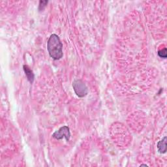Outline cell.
Instances as JSON below:
<instances>
[{
	"label": "cell",
	"mask_w": 167,
	"mask_h": 167,
	"mask_svg": "<svg viewBox=\"0 0 167 167\" xmlns=\"http://www.w3.org/2000/svg\"><path fill=\"white\" fill-rule=\"evenodd\" d=\"M23 67H24V71L25 72V74L26 75V77L28 81L31 84H32L34 80V77H35V75H34L33 71L26 65H24Z\"/></svg>",
	"instance_id": "obj_5"
},
{
	"label": "cell",
	"mask_w": 167,
	"mask_h": 167,
	"mask_svg": "<svg viewBox=\"0 0 167 167\" xmlns=\"http://www.w3.org/2000/svg\"><path fill=\"white\" fill-rule=\"evenodd\" d=\"M48 3V2L47 1H41L40 3H39V10L40 11H43L44 9V7H46L47 4Z\"/></svg>",
	"instance_id": "obj_7"
},
{
	"label": "cell",
	"mask_w": 167,
	"mask_h": 167,
	"mask_svg": "<svg viewBox=\"0 0 167 167\" xmlns=\"http://www.w3.org/2000/svg\"><path fill=\"white\" fill-rule=\"evenodd\" d=\"M73 87L75 94L79 97H84L87 95L88 89L82 80L76 79L73 82Z\"/></svg>",
	"instance_id": "obj_2"
},
{
	"label": "cell",
	"mask_w": 167,
	"mask_h": 167,
	"mask_svg": "<svg viewBox=\"0 0 167 167\" xmlns=\"http://www.w3.org/2000/svg\"><path fill=\"white\" fill-rule=\"evenodd\" d=\"M148 166V165H146V164H141L140 165V166Z\"/></svg>",
	"instance_id": "obj_8"
},
{
	"label": "cell",
	"mask_w": 167,
	"mask_h": 167,
	"mask_svg": "<svg viewBox=\"0 0 167 167\" xmlns=\"http://www.w3.org/2000/svg\"><path fill=\"white\" fill-rule=\"evenodd\" d=\"M52 137L56 140H61L63 137L65 138L67 141H69L71 138V133L69 127L67 126H63L59 128V129L53 133Z\"/></svg>",
	"instance_id": "obj_3"
},
{
	"label": "cell",
	"mask_w": 167,
	"mask_h": 167,
	"mask_svg": "<svg viewBox=\"0 0 167 167\" xmlns=\"http://www.w3.org/2000/svg\"><path fill=\"white\" fill-rule=\"evenodd\" d=\"M157 148L159 154H165L166 152V136L157 143Z\"/></svg>",
	"instance_id": "obj_4"
},
{
	"label": "cell",
	"mask_w": 167,
	"mask_h": 167,
	"mask_svg": "<svg viewBox=\"0 0 167 167\" xmlns=\"http://www.w3.org/2000/svg\"><path fill=\"white\" fill-rule=\"evenodd\" d=\"M62 48L63 44L58 35H51L47 43V49L50 56L55 60L60 59L63 57Z\"/></svg>",
	"instance_id": "obj_1"
},
{
	"label": "cell",
	"mask_w": 167,
	"mask_h": 167,
	"mask_svg": "<svg viewBox=\"0 0 167 167\" xmlns=\"http://www.w3.org/2000/svg\"><path fill=\"white\" fill-rule=\"evenodd\" d=\"M158 56L160 57V58H167V49L166 48H164L161 50H159L158 51Z\"/></svg>",
	"instance_id": "obj_6"
}]
</instances>
